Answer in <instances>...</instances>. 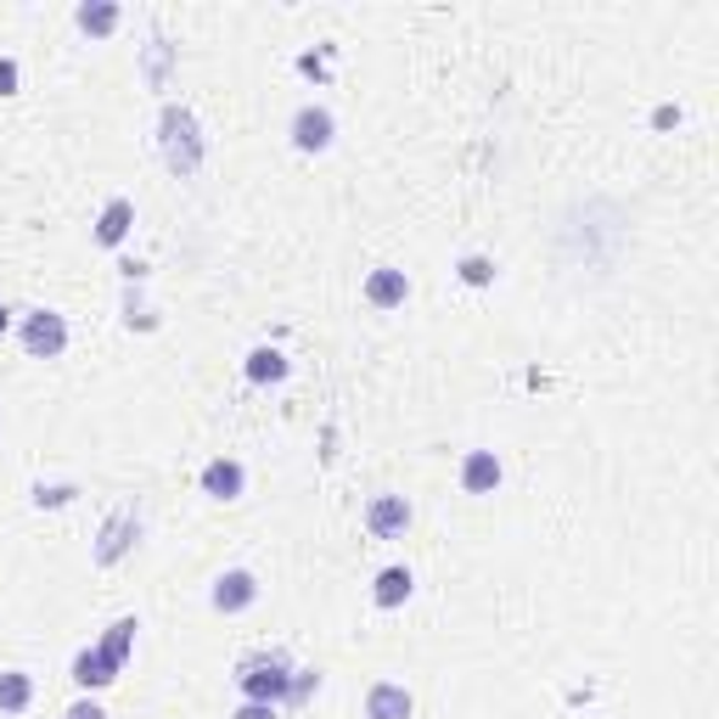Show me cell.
Segmentation results:
<instances>
[{
    "label": "cell",
    "instance_id": "obj_12",
    "mask_svg": "<svg viewBox=\"0 0 719 719\" xmlns=\"http://www.w3.org/2000/svg\"><path fill=\"white\" fill-rule=\"evenodd\" d=\"M366 298L377 304V310H399L405 298H411V282H405V270H372V276H366Z\"/></svg>",
    "mask_w": 719,
    "mask_h": 719
},
{
    "label": "cell",
    "instance_id": "obj_13",
    "mask_svg": "<svg viewBox=\"0 0 719 719\" xmlns=\"http://www.w3.org/2000/svg\"><path fill=\"white\" fill-rule=\"evenodd\" d=\"M130 225H135V203H130V198H113V203L102 209V220H97V242H102V247H119V242L130 236Z\"/></svg>",
    "mask_w": 719,
    "mask_h": 719
},
{
    "label": "cell",
    "instance_id": "obj_7",
    "mask_svg": "<svg viewBox=\"0 0 719 719\" xmlns=\"http://www.w3.org/2000/svg\"><path fill=\"white\" fill-rule=\"evenodd\" d=\"M247 489V473H242V462H231V456H214L209 467H203V495H214V500H236Z\"/></svg>",
    "mask_w": 719,
    "mask_h": 719
},
{
    "label": "cell",
    "instance_id": "obj_4",
    "mask_svg": "<svg viewBox=\"0 0 719 719\" xmlns=\"http://www.w3.org/2000/svg\"><path fill=\"white\" fill-rule=\"evenodd\" d=\"M135 539H141V517L124 506V512H113V517L102 523V534H97V551H90V557H97V568H113V563L135 546Z\"/></svg>",
    "mask_w": 719,
    "mask_h": 719
},
{
    "label": "cell",
    "instance_id": "obj_20",
    "mask_svg": "<svg viewBox=\"0 0 719 719\" xmlns=\"http://www.w3.org/2000/svg\"><path fill=\"white\" fill-rule=\"evenodd\" d=\"M169 62H174V45H169V40H152V45H146V79L163 84V79H169Z\"/></svg>",
    "mask_w": 719,
    "mask_h": 719
},
{
    "label": "cell",
    "instance_id": "obj_22",
    "mask_svg": "<svg viewBox=\"0 0 719 719\" xmlns=\"http://www.w3.org/2000/svg\"><path fill=\"white\" fill-rule=\"evenodd\" d=\"M73 495H79V489H73V484H51V489H45V484H40V489H34V500H40V506H68V500H73Z\"/></svg>",
    "mask_w": 719,
    "mask_h": 719
},
{
    "label": "cell",
    "instance_id": "obj_18",
    "mask_svg": "<svg viewBox=\"0 0 719 719\" xmlns=\"http://www.w3.org/2000/svg\"><path fill=\"white\" fill-rule=\"evenodd\" d=\"M135 629H141L135 618H119V624L108 629V641H102V652H108L113 664H130V647H135Z\"/></svg>",
    "mask_w": 719,
    "mask_h": 719
},
{
    "label": "cell",
    "instance_id": "obj_19",
    "mask_svg": "<svg viewBox=\"0 0 719 719\" xmlns=\"http://www.w3.org/2000/svg\"><path fill=\"white\" fill-rule=\"evenodd\" d=\"M456 270H462V282H467V287H489V282H495V264H489L484 253H467Z\"/></svg>",
    "mask_w": 719,
    "mask_h": 719
},
{
    "label": "cell",
    "instance_id": "obj_26",
    "mask_svg": "<svg viewBox=\"0 0 719 719\" xmlns=\"http://www.w3.org/2000/svg\"><path fill=\"white\" fill-rule=\"evenodd\" d=\"M675 124H680V108H658L652 113V130H675Z\"/></svg>",
    "mask_w": 719,
    "mask_h": 719
},
{
    "label": "cell",
    "instance_id": "obj_9",
    "mask_svg": "<svg viewBox=\"0 0 719 719\" xmlns=\"http://www.w3.org/2000/svg\"><path fill=\"white\" fill-rule=\"evenodd\" d=\"M119 669H124V664H113L102 647H84V652L73 658V680H79L84 691H102V686H113V680H119Z\"/></svg>",
    "mask_w": 719,
    "mask_h": 719
},
{
    "label": "cell",
    "instance_id": "obj_25",
    "mask_svg": "<svg viewBox=\"0 0 719 719\" xmlns=\"http://www.w3.org/2000/svg\"><path fill=\"white\" fill-rule=\"evenodd\" d=\"M62 719H108V713H102V708H97V702H73V708H68V713H62Z\"/></svg>",
    "mask_w": 719,
    "mask_h": 719
},
{
    "label": "cell",
    "instance_id": "obj_2",
    "mask_svg": "<svg viewBox=\"0 0 719 719\" xmlns=\"http://www.w3.org/2000/svg\"><path fill=\"white\" fill-rule=\"evenodd\" d=\"M236 691L247 702H287V691H293V658L287 652H247L236 664Z\"/></svg>",
    "mask_w": 719,
    "mask_h": 719
},
{
    "label": "cell",
    "instance_id": "obj_1",
    "mask_svg": "<svg viewBox=\"0 0 719 719\" xmlns=\"http://www.w3.org/2000/svg\"><path fill=\"white\" fill-rule=\"evenodd\" d=\"M158 146H163V163L186 180V174H198L203 169V130H198V119H192V108H163V119H158Z\"/></svg>",
    "mask_w": 719,
    "mask_h": 719
},
{
    "label": "cell",
    "instance_id": "obj_28",
    "mask_svg": "<svg viewBox=\"0 0 719 719\" xmlns=\"http://www.w3.org/2000/svg\"><path fill=\"white\" fill-rule=\"evenodd\" d=\"M7 326H12V310H7V304H0V337H7Z\"/></svg>",
    "mask_w": 719,
    "mask_h": 719
},
{
    "label": "cell",
    "instance_id": "obj_27",
    "mask_svg": "<svg viewBox=\"0 0 719 719\" xmlns=\"http://www.w3.org/2000/svg\"><path fill=\"white\" fill-rule=\"evenodd\" d=\"M298 68H304V73H315V79H326V62H321V57H298Z\"/></svg>",
    "mask_w": 719,
    "mask_h": 719
},
{
    "label": "cell",
    "instance_id": "obj_11",
    "mask_svg": "<svg viewBox=\"0 0 719 719\" xmlns=\"http://www.w3.org/2000/svg\"><path fill=\"white\" fill-rule=\"evenodd\" d=\"M462 489H467V495H495V489H500L495 449H473V456L462 462Z\"/></svg>",
    "mask_w": 719,
    "mask_h": 719
},
{
    "label": "cell",
    "instance_id": "obj_17",
    "mask_svg": "<svg viewBox=\"0 0 719 719\" xmlns=\"http://www.w3.org/2000/svg\"><path fill=\"white\" fill-rule=\"evenodd\" d=\"M247 377H253V383H282V377H287L282 348H253V354H247Z\"/></svg>",
    "mask_w": 719,
    "mask_h": 719
},
{
    "label": "cell",
    "instance_id": "obj_21",
    "mask_svg": "<svg viewBox=\"0 0 719 719\" xmlns=\"http://www.w3.org/2000/svg\"><path fill=\"white\" fill-rule=\"evenodd\" d=\"M321 691V669H293V691H287V702H310Z\"/></svg>",
    "mask_w": 719,
    "mask_h": 719
},
{
    "label": "cell",
    "instance_id": "obj_5",
    "mask_svg": "<svg viewBox=\"0 0 719 719\" xmlns=\"http://www.w3.org/2000/svg\"><path fill=\"white\" fill-rule=\"evenodd\" d=\"M366 528H372L377 539H405V528H411V500H405V495H377V500L366 506Z\"/></svg>",
    "mask_w": 719,
    "mask_h": 719
},
{
    "label": "cell",
    "instance_id": "obj_8",
    "mask_svg": "<svg viewBox=\"0 0 719 719\" xmlns=\"http://www.w3.org/2000/svg\"><path fill=\"white\" fill-rule=\"evenodd\" d=\"M253 596H259V579L247 568H231V574L214 579V607L220 612H242V607H253Z\"/></svg>",
    "mask_w": 719,
    "mask_h": 719
},
{
    "label": "cell",
    "instance_id": "obj_23",
    "mask_svg": "<svg viewBox=\"0 0 719 719\" xmlns=\"http://www.w3.org/2000/svg\"><path fill=\"white\" fill-rule=\"evenodd\" d=\"M231 719H282V713H276V702H242Z\"/></svg>",
    "mask_w": 719,
    "mask_h": 719
},
{
    "label": "cell",
    "instance_id": "obj_6",
    "mask_svg": "<svg viewBox=\"0 0 719 719\" xmlns=\"http://www.w3.org/2000/svg\"><path fill=\"white\" fill-rule=\"evenodd\" d=\"M332 113L326 108H298V119H293V146L298 152H326L332 146Z\"/></svg>",
    "mask_w": 719,
    "mask_h": 719
},
{
    "label": "cell",
    "instance_id": "obj_15",
    "mask_svg": "<svg viewBox=\"0 0 719 719\" xmlns=\"http://www.w3.org/2000/svg\"><path fill=\"white\" fill-rule=\"evenodd\" d=\"M29 702H34V680L29 675H18V669L0 675V713H23Z\"/></svg>",
    "mask_w": 719,
    "mask_h": 719
},
{
    "label": "cell",
    "instance_id": "obj_14",
    "mask_svg": "<svg viewBox=\"0 0 719 719\" xmlns=\"http://www.w3.org/2000/svg\"><path fill=\"white\" fill-rule=\"evenodd\" d=\"M79 29L97 34V40H108V34L119 29V7H113V0H84V7H79Z\"/></svg>",
    "mask_w": 719,
    "mask_h": 719
},
{
    "label": "cell",
    "instance_id": "obj_3",
    "mask_svg": "<svg viewBox=\"0 0 719 719\" xmlns=\"http://www.w3.org/2000/svg\"><path fill=\"white\" fill-rule=\"evenodd\" d=\"M23 348H29V360H57L68 348V321L57 310H34L23 321Z\"/></svg>",
    "mask_w": 719,
    "mask_h": 719
},
{
    "label": "cell",
    "instance_id": "obj_10",
    "mask_svg": "<svg viewBox=\"0 0 719 719\" xmlns=\"http://www.w3.org/2000/svg\"><path fill=\"white\" fill-rule=\"evenodd\" d=\"M411 691L405 686H394V680H377L372 691H366V719H411Z\"/></svg>",
    "mask_w": 719,
    "mask_h": 719
},
{
    "label": "cell",
    "instance_id": "obj_24",
    "mask_svg": "<svg viewBox=\"0 0 719 719\" xmlns=\"http://www.w3.org/2000/svg\"><path fill=\"white\" fill-rule=\"evenodd\" d=\"M12 90H18V62L0 57V97H12Z\"/></svg>",
    "mask_w": 719,
    "mask_h": 719
},
{
    "label": "cell",
    "instance_id": "obj_16",
    "mask_svg": "<svg viewBox=\"0 0 719 719\" xmlns=\"http://www.w3.org/2000/svg\"><path fill=\"white\" fill-rule=\"evenodd\" d=\"M411 585H416V579H411V568H383L372 596H377V607H399V601L411 596Z\"/></svg>",
    "mask_w": 719,
    "mask_h": 719
}]
</instances>
